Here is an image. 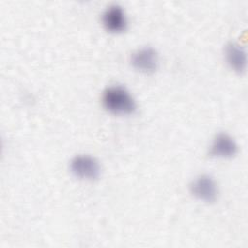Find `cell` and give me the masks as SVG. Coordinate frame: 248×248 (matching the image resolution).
I'll use <instances>...</instances> for the list:
<instances>
[{
    "label": "cell",
    "instance_id": "obj_1",
    "mask_svg": "<svg viewBox=\"0 0 248 248\" xmlns=\"http://www.w3.org/2000/svg\"><path fill=\"white\" fill-rule=\"evenodd\" d=\"M104 108L114 114H131L137 108V104L132 94L122 85L107 87L102 95Z\"/></svg>",
    "mask_w": 248,
    "mask_h": 248
},
{
    "label": "cell",
    "instance_id": "obj_2",
    "mask_svg": "<svg viewBox=\"0 0 248 248\" xmlns=\"http://www.w3.org/2000/svg\"><path fill=\"white\" fill-rule=\"evenodd\" d=\"M70 169L75 176L87 180H95L101 173V166L98 160L87 154L75 156L71 160Z\"/></svg>",
    "mask_w": 248,
    "mask_h": 248
},
{
    "label": "cell",
    "instance_id": "obj_3",
    "mask_svg": "<svg viewBox=\"0 0 248 248\" xmlns=\"http://www.w3.org/2000/svg\"><path fill=\"white\" fill-rule=\"evenodd\" d=\"M190 192L201 201L213 202L217 199L219 190L215 179L211 175L203 173L198 175L190 183Z\"/></svg>",
    "mask_w": 248,
    "mask_h": 248
},
{
    "label": "cell",
    "instance_id": "obj_4",
    "mask_svg": "<svg viewBox=\"0 0 248 248\" xmlns=\"http://www.w3.org/2000/svg\"><path fill=\"white\" fill-rule=\"evenodd\" d=\"M132 66L144 74L155 72L159 65V57L157 51L151 46H144L135 50L130 58Z\"/></svg>",
    "mask_w": 248,
    "mask_h": 248
},
{
    "label": "cell",
    "instance_id": "obj_5",
    "mask_svg": "<svg viewBox=\"0 0 248 248\" xmlns=\"http://www.w3.org/2000/svg\"><path fill=\"white\" fill-rule=\"evenodd\" d=\"M102 21L105 28L112 33L123 32L127 27V17L120 5L108 6L102 15Z\"/></svg>",
    "mask_w": 248,
    "mask_h": 248
},
{
    "label": "cell",
    "instance_id": "obj_6",
    "mask_svg": "<svg viewBox=\"0 0 248 248\" xmlns=\"http://www.w3.org/2000/svg\"><path fill=\"white\" fill-rule=\"evenodd\" d=\"M237 152L235 140L228 133H218L212 140L209 148V155L219 158H231Z\"/></svg>",
    "mask_w": 248,
    "mask_h": 248
},
{
    "label": "cell",
    "instance_id": "obj_7",
    "mask_svg": "<svg viewBox=\"0 0 248 248\" xmlns=\"http://www.w3.org/2000/svg\"><path fill=\"white\" fill-rule=\"evenodd\" d=\"M225 59L228 65L236 73H243L247 65L245 48L234 42L229 43L225 47Z\"/></svg>",
    "mask_w": 248,
    "mask_h": 248
}]
</instances>
